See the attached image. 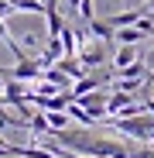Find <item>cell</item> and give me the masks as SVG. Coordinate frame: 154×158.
<instances>
[{
	"label": "cell",
	"mask_w": 154,
	"mask_h": 158,
	"mask_svg": "<svg viewBox=\"0 0 154 158\" xmlns=\"http://www.w3.org/2000/svg\"><path fill=\"white\" fill-rule=\"evenodd\" d=\"M106 120L116 134L137 138V141H147V134L154 131V114L151 110H140V114H130V117H106Z\"/></svg>",
	"instance_id": "cell-1"
},
{
	"label": "cell",
	"mask_w": 154,
	"mask_h": 158,
	"mask_svg": "<svg viewBox=\"0 0 154 158\" xmlns=\"http://www.w3.org/2000/svg\"><path fill=\"white\" fill-rule=\"evenodd\" d=\"M106 96H110V93H103V89H89V93H79V96H75V103H79L82 110H89V114L96 117V124H99V120H106Z\"/></svg>",
	"instance_id": "cell-2"
},
{
	"label": "cell",
	"mask_w": 154,
	"mask_h": 158,
	"mask_svg": "<svg viewBox=\"0 0 154 158\" xmlns=\"http://www.w3.org/2000/svg\"><path fill=\"white\" fill-rule=\"evenodd\" d=\"M75 59H79L86 69H96V65H103V62H106V48H103L99 41L82 38V41H79V52H75Z\"/></svg>",
	"instance_id": "cell-3"
},
{
	"label": "cell",
	"mask_w": 154,
	"mask_h": 158,
	"mask_svg": "<svg viewBox=\"0 0 154 158\" xmlns=\"http://www.w3.org/2000/svg\"><path fill=\"white\" fill-rule=\"evenodd\" d=\"M41 69H45V65H41L38 59H28V55H24V59H17V65L10 69V76L21 79V83H34V79L41 76Z\"/></svg>",
	"instance_id": "cell-4"
},
{
	"label": "cell",
	"mask_w": 154,
	"mask_h": 158,
	"mask_svg": "<svg viewBox=\"0 0 154 158\" xmlns=\"http://www.w3.org/2000/svg\"><path fill=\"white\" fill-rule=\"evenodd\" d=\"M4 100L14 103V107H21V103L28 100V83H21V79H14V83H4Z\"/></svg>",
	"instance_id": "cell-5"
},
{
	"label": "cell",
	"mask_w": 154,
	"mask_h": 158,
	"mask_svg": "<svg viewBox=\"0 0 154 158\" xmlns=\"http://www.w3.org/2000/svg\"><path fill=\"white\" fill-rule=\"evenodd\" d=\"M10 14H41L45 17V0H7Z\"/></svg>",
	"instance_id": "cell-6"
},
{
	"label": "cell",
	"mask_w": 154,
	"mask_h": 158,
	"mask_svg": "<svg viewBox=\"0 0 154 158\" xmlns=\"http://www.w3.org/2000/svg\"><path fill=\"white\" fill-rule=\"evenodd\" d=\"M113 38H116L120 45H140L147 35L137 28V24H127V28H116V31H113Z\"/></svg>",
	"instance_id": "cell-7"
},
{
	"label": "cell",
	"mask_w": 154,
	"mask_h": 158,
	"mask_svg": "<svg viewBox=\"0 0 154 158\" xmlns=\"http://www.w3.org/2000/svg\"><path fill=\"white\" fill-rule=\"evenodd\" d=\"M41 79H48L55 89H69V83H72V76L69 72H62L58 65H48V69H41Z\"/></svg>",
	"instance_id": "cell-8"
},
{
	"label": "cell",
	"mask_w": 154,
	"mask_h": 158,
	"mask_svg": "<svg viewBox=\"0 0 154 158\" xmlns=\"http://www.w3.org/2000/svg\"><path fill=\"white\" fill-rule=\"evenodd\" d=\"M58 41H62V55H75V52H79V31L69 28V24L58 31Z\"/></svg>",
	"instance_id": "cell-9"
},
{
	"label": "cell",
	"mask_w": 154,
	"mask_h": 158,
	"mask_svg": "<svg viewBox=\"0 0 154 158\" xmlns=\"http://www.w3.org/2000/svg\"><path fill=\"white\" fill-rule=\"evenodd\" d=\"M140 17H144V7L140 10H120V14H113L106 21H110V28H127V24H137Z\"/></svg>",
	"instance_id": "cell-10"
},
{
	"label": "cell",
	"mask_w": 154,
	"mask_h": 158,
	"mask_svg": "<svg viewBox=\"0 0 154 158\" xmlns=\"http://www.w3.org/2000/svg\"><path fill=\"white\" fill-rule=\"evenodd\" d=\"M86 24H89V38H99V41H110L113 31H116V28H110V21H96V17L86 21Z\"/></svg>",
	"instance_id": "cell-11"
},
{
	"label": "cell",
	"mask_w": 154,
	"mask_h": 158,
	"mask_svg": "<svg viewBox=\"0 0 154 158\" xmlns=\"http://www.w3.org/2000/svg\"><path fill=\"white\" fill-rule=\"evenodd\" d=\"M140 55H137V45H120V52L113 55V69H123V65H130V62H137Z\"/></svg>",
	"instance_id": "cell-12"
},
{
	"label": "cell",
	"mask_w": 154,
	"mask_h": 158,
	"mask_svg": "<svg viewBox=\"0 0 154 158\" xmlns=\"http://www.w3.org/2000/svg\"><path fill=\"white\" fill-rule=\"evenodd\" d=\"M28 131H31V134H51L45 110H31V117H28Z\"/></svg>",
	"instance_id": "cell-13"
},
{
	"label": "cell",
	"mask_w": 154,
	"mask_h": 158,
	"mask_svg": "<svg viewBox=\"0 0 154 158\" xmlns=\"http://www.w3.org/2000/svg\"><path fill=\"white\" fill-rule=\"evenodd\" d=\"M45 21H48V38H58V31L65 28V17L58 10H45Z\"/></svg>",
	"instance_id": "cell-14"
},
{
	"label": "cell",
	"mask_w": 154,
	"mask_h": 158,
	"mask_svg": "<svg viewBox=\"0 0 154 158\" xmlns=\"http://www.w3.org/2000/svg\"><path fill=\"white\" fill-rule=\"evenodd\" d=\"M45 117H48V127H51V131L69 127V114H65V110H45Z\"/></svg>",
	"instance_id": "cell-15"
},
{
	"label": "cell",
	"mask_w": 154,
	"mask_h": 158,
	"mask_svg": "<svg viewBox=\"0 0 154 158\" xmlns=\"http://www.w3.org/2000/svg\"><path fill=\"white\" fill-rule=\"evenodd\" d=\"M144 83H140V79H120V83H116V89H127V93H137Z\"/></svg>",
	"instance_id": "cell-16"
},
{
	"label": "cell",
	"mask_w": 154,
	"mask_h": 158,
	"mask_svg": "<svg viewBox=\"0 0 154 158\" xmlns=\"http://www.w3.org/2000/svg\"><path fill=\"white\" fill-rule=\"evenodd\" d=\"M75 10H79L86 21H93V0H79V7H75Z\"/></svg>",
	"instance_id": "cell-17"
},
{
	"label": "cell",
	"mask_w": 154,
	"mask_h": 158,
	"mask_svg": "<svg viewBox=\"0 0 154 158\" xmlns=\"http://www.w3.org/2000/svg\"><path fill=\"white\" fill-rule=\"evenodd\" d=\"M144 14H154V0H144Z\"/></svg>",
	"instance_id": "cell-18"
},
{
	"label": "cell",
	"mask_w": 154,
	"mask_h": 158,
	"mask_svg": "<svg viewBox=\"0 0 154 158\" xmlns=\"http://www.w3.org/2000/svg\"><path fill=\"white\" fill-rule=\"evenodd\" d=\"M65 7H69V10H75V7H79V0H65Z\"/></svg>",
	"instance_id": "cell-19"
},
{
	"label": "cell",
	"mask_w": 154,
	"mask_h": 158,
	"mask_svg": "<svg viewBox=\"0 0 154 158\" xmlns=\"http://www.w3.org/2000/svg\"><path fill=\"white\" fill-rule=\"evenodd\" d=\"M4 76H7V72H4V69H0V93H4Z\"/></svg>",
	"instance_id": "cell-20"
},
{
	"label": "cell",
	"mask_w": 154,
	"mask_h": 158,
	"mask_svg": "<svg viewBox=\"0 0 154 158\" xmlns=\"http://www.w3.org/2000/svg\"><path fill=\"white\" fill-rule=\"evenodd\" d=\"M151 17H154V14H151Z\"/></svg>",
	"instance_id": "cell-21"
}]
</instances>
